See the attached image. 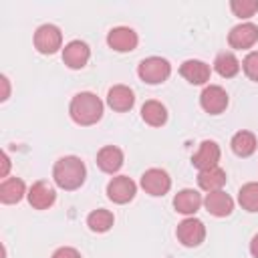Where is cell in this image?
<instances>
[{
	"mask_svg": "<svg viewBox=\"0 0 258 258\" xmlns=\"http://www.w3.org/2000/svg\"><path fill=\"white\" fill-rule=\"evenodd\" d=\"M52 179L60 189L73 191L79 189L87 179V167L81 157L77 155H64L60 157L52 167Z\"/></svg>",
	"mask_w": 258,
	"mask_h": 258,
	"instance_id": "1",
	"label": "cell"
},
{
	"mask_svg": "<svg viewBox=\"0 0 258 258\" xmlns=\"http://www.w3.org/2000/svg\"><path fill=\"white\" fill-rule=\"evenodd\" d=\"M69 113L77 125H83V127L95 125L103 117V101L95 93H89V91L77 93L71 101Z\"/></svg>",
	"mask_w": 258,
	"mask_h": 258,
	"instance_id": "2",
	"label": "cell"
},
{
	"mask_svg": "<svg viewBox=\"0 0 258 258\" xmlns=\"http://www.w3.org/2000/svg\"><path fill=\"white\" fill-rule=\"evenodd\" d=\"M137 75L143 83L147 85H159L163 81L169 79L171 75V64L167 58H161V56H147L139 62L137 67Z\"/></svg>",
	"mask_w": 258,
	"mask_h": 258,
	"instance_id": "3",
	"label": "cell"
},
{
	"mask_svg": "<svg viewBox=\"0 0 258 258\" xmlns=\"http://www.w3.org/2000/svg\"><path fill=\"white\" fill-rule=\"evenodd\" d=\"M62 46V32L54 24H42L34 32V48L40 54H54Z\"/></svg>",
	"mask_w": 258,
	"mask_h": 258,
	"instance_id": "4",
	"label": "cell"
},
{
	"mask_svg": "<svg viewBox=\"0 0 258 258\" xmlns=\"http://www.w3.org/2000/svg\"><path fill=\"white\" fill-rule=\"evenodd\" d=\"M175 236H177V240H179L183 246L196 248V246H200V244L206 240V226H204L202 220L189 216V218H185V220H181V222L177 224Z\"/></svg>",
	"mask_w": 258,
	"mask_h": 258,
	"instance_id": "5",
	"label": "cell"
},
{
	"mask_svg": "<svg viewBox=\"0 0 258 258\" xmlns=\"http://www.w3.org/2000/svg\"><path fill=\"white\" fill-rule=\"evenodd\" d=\"M141 187L145 189V194H149L153 198H159V196H165L169 191L171 177H169V173L165 169L151 167L141 175Z\"/></svg>",
	"mask_w": 258,
	"mask_h": 258,
	"instance_id": "6",
	"label": "cell"
},
{
	"mask_svg": "<svg viewBox=\"0 0 258 258\" xmlns=\"http://www.w3.org/2000/svg\"><path fill=\"white\" fill-rule=\"evenodd\" d=\"M200 105L210 115H220L228 107V93L220 85H208L200 95Z\"/></svg>",
	"mask_w": 258,
	"mask_h": 258,
	"instance_id": "7",
	"label": "cell"
},
{
	"mask_svg": "<svg viewBox=\"0 0 258 258\" xmlns=\"http://www.w3.org/2000/svg\"><path fill=\"white\" fill-rule=\"evenodd\" d=\"M135 194H137V185L127 175H117L107 183V198L115 204H127L135 198Z\"/></svg>",
	"mask_w": 258,
	"mask_h": 258,
	"instance_id": "8",
	"label": "cell"
},
{
	"mask_svg": "<svg viewBox=\"0 0 258 258\" xmlns=\"http://www.w3.org/2000/svg\"><path fill=\"white\" fill-rule=\"evenodd\" d=\"M228 42L232 48H238V50L252 48L258 42V26L254 22L236 24L228 34Z\"/></svg>",
	"mask_w": 258,
	"mask_h": 258,
	"instance_id": "9",
	"label": "cell"
},
{
	"mask_svg": "<svg viewBox=\"0 0 258 258\" xmlns=\"http://www.w3.org/2000/svg\"><path fill=\"white\" fill-rule=\"evenodd\" d=\"M26 198H28V204L34 210H48L56 202V191H54V187L48 181L40 179V181H34L28 187Z\"/></svg>",
	"mask_w": 258,
	"mask_h": 258,
	"instance_id": "10",
	"label": "cell"
},
{
	"mask_svg": "<svg viewBox=\"0 0 258 258\" xmlns=\"http://www.w3.org/2000/svg\"><path fill=\"white\" fill-rule=\"evenodd\" d=\"M139 38H137V32L129 26H115L109 30L107 34V44L117 50V52H131L135 50Z\"/></svg>",
	"mask_w": 258,
	"mask_h": 258,
	"instance_id": "11",
	"label": "cell"
},
{
	"mask_svg": "<svg viewBox=\"0 0 258 258\" xmlns=\"http://www.w3.org/2000/svg\"><path fill=\"white\" fill-rule=\"evenodd\" d=\"M89 58H91V48L83 40H71L62 48V60L69 69H75V71L83 69L89 62Z\"/></svg>",
	"mask_w": 258,
	"mask_h": 258,
	"instance_id": "12",
	"label": "cell"
},
{
	"mask_svg": "<svg viewBox=\"0 0 258 258\" xmlns=\"http://www.w3.org/2000/svg\"><path fill=\"white\" fill-rule=\"evenodd\" d=\"M220 155H222L220 145H218L216 141L206 139V141H202V143H200L198 151L191 155V163H194V167H198L200 171H204V169L216 167V165H218V161H220Z\"/></svg>",
	"mask_w": 258,
	"mask_h": 258,
	"instance_id": "13",
	"label": "cell"
},
{
	"mask_svg": "<svg viewBox=\"0 0 258 258\" xmlns=\"http://www.w3.org/2000/svg\"><path fill=\"white\" fill-rule=\"evenodd\" d=\"M179 75L191 83V85H206L210 81V75H212V69L210 64H206L204 60H198V58H189L185 62H181L179 67Z\"/></svg>",
	"mask_w": 258,
	"mask_h": 258,
	"instance_id": "14",
	"label": "cell"
},
{
	"mask_svg": "<svg viewBox=\"0 0 258 258\" xmlns=\"http://www.w3.org/2000/svg\"><path fill=\"white\" fill-rule=\"evenodd\" d=\"M107 105L117 113L131 111L135 105V93L127 85H115L107 93Z\"/></svg>",
	"mask_w": 258,
	"mask_h": 258,
	"instance_id": "15",
	"label": "cell"
},
{
	"mask_svg": "<svg viewBox=\"0 0 258 258\" xmlns=\"http://www.w3.org/2000/svg\"><path fill=\"white\" fill-rule=\"evenodd\" d=\"M204 206L206 210L216 216V218H226L234 212V200L224 191V189H218V191H210L206 198H204Z\"/></svg>",
	"mask_w": 258,
	"mask_h": 258,
	"instance_id": "16",
	"label": "cell"
},
{
	"mask_svg": "<svg viewBox=\"0 0 258 258\" xmlns=\"http://www.w3.org/2000/svg\"><path fill=\"white\" fill-rule=\"evenodd\" d=\"M202 204H204L202 194L196 191V189H189V187L177 191L175 198H173V208H175V212H179V214H183V216H194V214L202 208Z\"/></svg>",
	"mask_w": 258,
	"mask_h": 258,
	"instance_id": "17",
	"label": "cell"
},
{
	"mask_svg": "<svg viewBox=\"0 0 258 258\" xmlns=\"http://www.w3.org/2000/svg\"><path fill=\"white\" fill-rule=\"evenodd\" d=\"M97 165L105 173H117L123 165V151L115 145H105L97 153Z\"/></svg>",
	"mask_w": 258,
	"mask_h": 258,
	"instance_id": "18",
	"label": "cell"
},
{
	"mask_svg": "<svg viewBox=\"0 0 258 258\" xmlns=\"http://www.w3.org/2000/svg\"><path fill=\"white\" fill-rule=\"evenodd\" d=\"M26 185L20 177H6L0 183V202L2 204H18L26 196Z\"/></svg>",
	"mask_w": 258,
	"mask_h": 258,
	"instance_id": "19",
	"label": "cell"
},
{
	"mask_svg": "<svg viewBox=\"0 0 258 258\" xmlns=\"http://www.w3.org/2000/svg\"><path fill=\"white\" fill-rule=\"evenodd\" d=\"M141 119L151 127H161L167 121V109H165L163 103H159L155 99H149L141 105Z\"/></svg>",
	"mask_w": 258,
	"mask_h": 258,
	"instance_id": "20",
	"label": "cell"
},
{
	"mask_svg": "<svg viewBox=\"0 0 258 258\" xmlns=\"http://www.w3.org/2000/svg\"><path fill=\"white\" fill-rule=\"evenodd\" d=\"M226 171L222 167H210V169H204L198 173V185L204 189V191H218L226 185Z\"/></svg>",
	"mask_w": 258,
	"mask_h": 258,
	"instance_id": "21",
	"label": "cell"
},
{
	"mask_svg": "<svg viewBox=\"0 0 258 258\" xmlns=\"http://www.w3.org/2000/svg\"><path fill=\"white\" fill-rule=\"evenodd\" d=\"M230 147L238 157H250L256 151L258 141H256V135L252 131H238V133H234Z\"/></svg>",
	"mask_w": 258,
	"mask_h": 258,
	"instance_id": "22",
	"label": "cell"
},
{
	"mask_svg": "<svg viewBox=\"0 0 258 258\" xmlns=\"http://www.w3.org/2000/svg\"><path fill=\"white\" fill-rule=\"evenodd\" d=\"M115 224V216L109 212V210H93L89 216H87V226L91 232H97V234H103V232H109Z\"/></svg>",
	"mask_w": 258,
	"mask_h": 258,
	"instance_id": "23",
	"label": "cell"
},
{
	"mask_svg": "<svg viewBox=\"0 0 258 258\" xmlns=\"http://www.w3.org/2000/svg\"><path fill=\"white\" fill-rule=\"evenodd\" d=\"M214 69L220 77L224 79H232L240 73V60L236 58L234 52H220L214 60Z\"/></svg>",
	"mask_w": 258,
	"mask_h": 258,
	"instance_id": "24",
	"label": "cell"
},
{
	"mask_svg": "<svg viewBox=\"0 0 258 258\" xmlns=\"http://www.w3.org/2000/svg\"><path fill=\"white\" fill-rule=\"evenodd\" d=\"M238 204L246 212H258V181H248L238 191Z\"/></svg>",
	"mask_w": 258,
	"mask_h": 258,
	"instance_id": "25",
	"label": "cell"
},
{
	"mask_svg": "<svg viewBox=\"0 0 258 258\" xmlns=\"http://www.w3.org/2000/svg\"><path fill=\"white\" fill-rule=\"evenodd\" d=\"M230 8L238 18H250L258 12V0H232Z\"/></svg>",
	"mask_w": 258,
	"mask_h": 258,
	"instance_id": "26",
	"label": "cell"
},
{
	"mask_svg": "<svg viewBox=\"0 0 258 258\" xmlns=\"http://www.w3.org/2000/svg\"><path fill=\"white\" fill-rule=\"evenodd\" d=\"M242 69L250 81L258 83V50H252L246 54V58L242 60Z\"/></svg>",
	"mask_w": 258,
	"mask_h": 258,
	"instance_id": "27",
	"label": "cell"
},
{
	"mask_svg": "<svg viewBox=\"0 0 258 258\" xmlns=\"http://www.w3.org/2000/svg\"><path fill=\"white\" fill-rule=\"evenodd\" d=\"M50 258H83L81 252L77 248H71V246H62L58 250H54V254Z\"/></svg>",
	"mask_w": 258,
	"mask_h": 258,
	"instance_id": "28",
	"label": "cell"
},
{
	"mask_svg": "<svg viewBox=\"0 0 258 258\" xmlns=\"http://www.w3.org/2000/svg\"><path fill=\"white\" fill-rule=\"evenodd\" d=\"M8 169H10V159H8L6 151H4V153H2V169H0V177H4V179H6Z\"/></svg>",
	"mask_w": 258,
	"mask_h": 258,
	"instance_id": "29",
	"label": "cell"
},
{
	"mask_svg": "<svg viewBox=\"0 0 258 258\" xmlns=\"http://www.w3.org/2000/svg\"><path fill=\"white\" fill-rule=\"evenodd\" d=\"M250 254H252L254 258H258V234L250 240Z\"/></svg>",
	"mask_w": 258,
	"mask_h": 258,
	"instance_id": "30",
	"label": "cell"
},
{
	"mask_svg": "<svg viewBox=\"0 0 258 258\" xmlns=\"http://www.w3.org/2000/svg\"><path fill=\"white\" fill-rule=\"evenodd\" d=\"M0 81H2V85H4V93H2V97H0V99H2V101H6V99H8V95H10V87H8V79H6V77H2Z\"/></svg>",
	"mask_w": 258,
	"mask_h": 258,
	"instance_id": "31",
	"label": "cell"
}]
</instances>
